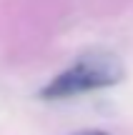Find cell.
I'll list each match as a JSON object with an SVG mask.
<instances>
[{
	"label": "cell",
	"mask_w": 133,
	"mask_h": 135,
	"mask_svg": "<svg viewBox=\"0 0 133 135\" xmlns=\"http://www.w3.org/2000/svg\"><path fill=\"white\" fill-rule=\"evenodd\" d=\"M123 63L118 55L93 50L78 58L70 68H65L60 75H55L48 85L40 90L43 100H65V98L85 95L93 90H103L123 80Z\"/></svg>",
	"instance_id": "cell-1"
},
{
	"label": "cell",
	"mask_w": 133,
	"mask_h": 135,
	"mask_svg": "<svg viewBox=\"0 0 133 135\" xmlns=\"http://www.w3.org/2000/svg\"><path fill=\"white\" fill-rule=\"evenodd\" d=\"M73 135H108L103 130H80V133H73Z\"/></svg>",
	"instance_id": "cell-2"
}]
</instances>
